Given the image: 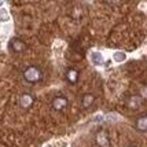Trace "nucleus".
Masks as SVG:
<instances>
[{"mask_svg": "<svg viewBox=\"0 0 147 147\" xmlns=\"http://www.w3.org/2000/svg\"><path fill=\"white\" fill-rule=\"evenodd\" d=\"M142 105H143V98L139 95H132L127 102V106L131 110H139L142 107Z\"/></svg>", "mask_w": 147, "mask_h": 147, "instance_id": "20e7f679", "label": "nucleus"}, {"mask_svg": "<svg viewBox=\"0 0 147 147\" xmlns=\"http://www.w3.org/2000/svg\"><path fill=\"white\" fill-rule=\"evenodd\" d=\"M65 77H66V81H67V83L71 84V85H74V84H77V81H78V70L70 67V69L66 70Z\"/></svg>", "mask_w": 147, "mask_h": 147, "instance_id": "0eeeda50", "label": "nucleus"}, {"mask_svg": "<svg viewBox=\"0 0 147 147\" xmlns=\"http://www.w3.org/2000/svg\"><path fill=\"white\" fill-rule=\"evenodd\" d=\"M115 62H124L125 59H127V55L124 54V52H115L114 55H113Z\"/></svg>", "mask_w": 147, "mask_h": 147, "instance_id": "9b49d317", "label": "nucleus"}, {"mask_svg": "<svg viewBox=\"0 0 147 147\" xmlns=\"http://www.w3.org/2000/svg\"><path fill=\"white\" fill-rule=\"evenodd\" d=\"M22 76H24L25 81H28L30 84H36L43 80V70L38 66H28L24 70Z\"/></svg>", "mask_w": 147, "mask_h": 147, "instance_id": "f257e3e1", "label": "nucleus"}, {"mask_svg": "<svg viewBox=\"0 0 147 147\" xmlns=\"http://www.w3.org/2000/svg\"><path fill=\"white\" fill-rule=\"evenodd\" d=\"M92 62H94L95 65H102L103 63L102 54H99V52H94V54H92Z\"/></svg>", "mask_w": 147, "mask_h": 147, "instance_id": "9d476101", "label": "nucleus"}, {"mask_svg": "<svg viewBox=\"0 0 147 147\" xmlns=\"http://www.w3.org/2000/svg\"><path fill=\"white\" fill-rule=\"evenodd\" d=\"M128 147H135V146H128Z\"/></svg>", "mask_w": 147, "mask_h": 147, "instance_id": "f8f14e48", "label": "nucleus"}, {"mask_svg": "<svg viewBox=\"0 0 147 147\" xmlns=\"http://www.w3.org/2000/svg\"><path fill=\"white\" fill-rule=\"evenodd\" d=\"M135 128L140 132H147V114L140 115L136 122H135Z\"/></svg>", "mask_w": 147, "mask_h": 147, "instance_id": "6e6552de", "label": "nucleus"}, {"mask_svg": "<svg viewBox=\"0 0 147 147\" xmlns=\"http://www.w3.org/2000/svg\"><path fill=\"white\" fill-rule=\"evenodd\" d=\"M69 106V100L66 96H55L51 102V107L55 111H63Z\"/></svg>", "mask_w": 147, "mask_h": 147, "instance_id": "f03ea898", "label": "nucleus"}, {"mask_svg": "<svg viewBox=\"0 0 147 147\" xmlns=\"http://www.w3.org/2000/svg\"><path fill=\"white\" fill-rule=\"evenodd\" d=\"M10 50L14 52V54H21L26 50V44L24 40H21L18 37H14L11 41H10Z\"/></svg>", "mask_w": 147, "mask_h": 147, "instance_id": "7ed1b4c3", "label": "nucleus"}, {"mask_svg": "<svg viewBox=\"0 0 147 147\" xmlns=\"http://www.w3.org/2000/svg\"><path fill=\"white\" fill-rule=\"evenodd\" d=\"M95 140H96V143H98L100 147H109L110 146L109 135L106 134L105 131H100V132H98V134H96Z\"/></svg>", "mask_w": 147, "mask_h": 147, "instance_id": "423d86ee", "label": "nucleus"}, {"mask_svg": "<svg viewBox=\"0 0 147 147\" xmlns=\"http://www.w3.org/2000/svg\"><path fill=\"white\" fill-rule=\"evenodd\" d=\"M95 103V96L92 94H84L81 98V106L83 109H90L91 106Z\"/></svg>", "mask_w": 147, "mask_h": 147, "instance_id": "1a4fd4ad", "label": "nucleus"}, {"mask_svg": "<svg viewBox=\"0 0 147 147\" xmlns=\"http://www.w3.org/2000/svg\"><path fill=\"white\" fill-rule=\"evenodd\" d=\"M33 102H34V98H33L30 94H22L21 98H19V105H21V107L22 109H30L33 106Z\"/></svg>", "mask_w": 147, "mask_h": 147, "instance_id": "39448f33", "label": "nucleus"}]
</instances>
